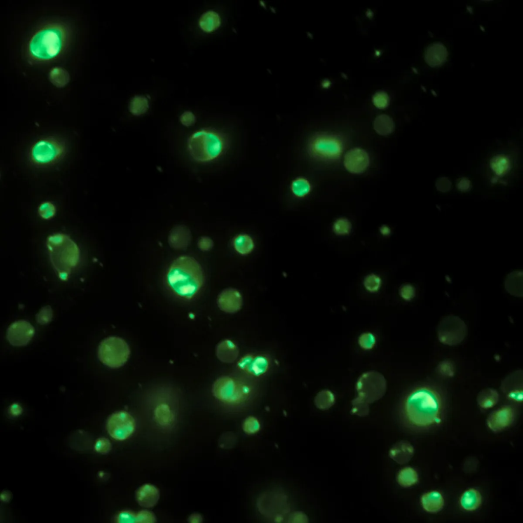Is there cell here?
<instances>
[{
	"label": "cell",
	"mask_w": 523,
	"mask_h": 523,
	"mask_svg": "<svg viewBox=\"0 0 523 523\" xmlns=\"http://www.w3.org/2000/svg\"><path fill=\"white\" fill-rule=\"evenodd\" d=\"M476 399L481 408L487 410L492 408L498 402L499 394L495 389L486 388L478 393Z\"/></svg>",
	"instance_id": "cell-25"
},
{
	"label": "cell",
	"mask_w": 523,
	"mask_h": 523,
	"mask_svg": "<svg viewBox=\"0 0 523 523\" xmlns=\"http://www.w3.org/2000/svg\"><path fill=\"white\" fill-rule=\"evenodd\" d=\"M37 212L42 219L47 220H50L56 215V207L51 201H44L38 206Z\"/></svg>",
	"instance_id": "cell-36"
},
{
	"label": "cell",
	"mask_w": 523,
	"mask_h": 523,
	"mask_svg": "<svg viewBox=\"0 0 523 523\" xmlns=\"http://www.w3.org/2000/svg\"><path fill=\"white\" fill-rule=\"evenodd\" d=\"M445 398L438 387L423 384L414 388L404 398L400 415L404 425L424 431L440 425L445 412Z\"/></svg>",
	"instance_id": "cell-1"
},
{
	"label": "cell",
	"mask_w": 523,
	"mask_h": 523,
	"mask_svg": "<svg viewBox=\"0 0 523 523\" xmlns=\"http://www.w3.org/2000/svg\"><path fill=\"white\" fill-rule=\"evenodd\" d=\"M468 334L466 323L459 316L448 315L443 317L437 327L438 341L442 344L453 346L461 343Z\"/></svg>",
	"instance_id": "cell-10"
},
{
	"label": "cell",
	"mask_w": 523,
	"mask_h": 523,
	"mask_svg": "<svg viewBox=\"0 0 523 523\" xmlns=\"http://www.w3.org/2000/svg\"><path fill=\"white\" fill-rule=\"evenodd\" d=\"M399 294L403 299L409 301L414 297L415 295V289L414 287L410 284H404L400 288Z\"/></svg>",
	"instance_id": "cell-47"
},
{
	"label": "cell",
	"mask_w": 523,
	"mask_h": 523,
	"mask_svg": "<svg viewBox=\"0 0 523 523\" xmlns=\"http://www.w3.org/2000/svg\"><path fill=\"white\" fill-rule=\"evenodd\" d=\"M471 186L470 181L467 178H463L459 180L457 184L458 188L461 191L466 192L468 191Z\"/></svg>",
	"instance_id": "cell-52"
},
{
	"label": "cell",
	"mask_w": 523,
	"mask_h": 523,
	"mask_svg": "<svg viewBox=\"0 0 523 523\" xmlns=\"http://www.w3.org/2000/svg\"><path fill=\"white\" fill-rule=\"evenodd\" d=\"M168 288L176 297L191 300L201 291L204 282L202 268L194 258L181 256L175 259L166 272Z\"/></svg>",
	"instance_id": "cell-3"
},
{
	"label": "cell",
	"mask_w": 523,
	"mask_h": 523,
	"mask_svg": "<svg viewBox=\"0 0 523 523\" xmlns=\"http://www.w3.org/2000/svg\"><path fill=\"white\" fill-rule=\"evenodd\" d=\"M370 164V157L363 149L355 148L349 150L344 158V165L346 170L352 174H360L365 172Z\"/></svg>",
	"instance_id": "cell-16"
},
{
	"label": "cell",
	"mask_w": 523,
	"mask_h": 523,
	"mask_svg": "<svg viewBox=\"0 0 523 523\" xmlns=\"http://www.w3.org/2000/svg\"><path fill=\"white\" fill-rule=\"evenodd\" d=\"M500 389L505 398L514 405L523 401V370L517 369L509 373L501 382Z\"/></svg>",
	"instance_id": "cell-13"
},
{
	"label": "cell",
	"mask_w": 523,
	"mask_h": 523,
	"mask_svg": "<svg viewBox=\"0 0 523 523\" xmlns=\"http://www.w3.org/2000/svg\"><path fill=\"white\" fill-rule=\"evenodd\" d=\"M381 233L384 235H388L391 233L390 228L386 225H383L379 228Z\"/></svg>",
	"instance_id": "cell-55"
},
{
	"label": "cell",
	"mask_w": 523,
	"mask_h": 523,
	"mask_svg": "<svg viewBox=\"0 0 523 523\" xmlns=\"http://www.w3.org/2000/svg\"><path fill=\"white\" fill-rule=\"evenodd\" d=\"M376 338L371 332H363L358 338V344L363 349L369 350L373 348L376 343Z\"/></svg>",
	"instance_id": "cell-44"
},
{
	"label": "cell",
	"mask_w": 523,
	"mask_h": 523,
	"mask_svg": "<svg viewBox=\"0 0 523 523\" xmlns=\"http://www.w3.org/2000/svg\"><path fill=\"white\" fill-rule=\"evenodd\" d=\"M217 303L221 311L228 314H234L242 308V297L238 290L228 288L219 293Z\"/></svg>",
	"instance_id": "cell-17"
},
{
	"label": "cell",
	"mask_w": 523,
	"mask_h": 523,
	"mask_svg": "<svg viewBox=\"0 0 523 523\" xmlns=\"http://www.w3.org/2000/svg\"><path fill=\"white\" fill-rule=\"evenodd\" d=\"M254 390L249 382L231 375L218 377L212 387L214 397L229 406H238L247 401L253 396Z\"/></svg>",
	"instance_id": "cell-7"
},
{
	"label": "cell",
	"mask_w": 523,
	"mask_h": 523,
	"mask_svg": "<svg viewBox=\"0 0 523 523\" xmlns=\"http://www.w3.org/2000/svg\"><path fill=\"white\" fill-rule=\"evenodd\" d=\"M419 479L417 472L413 468L405 467L398 472L396 480L399 485L407 488L416 484Z\"/></svg>",
	"instance_id": "cell-31"
},
{
	"label": "cell",
	"mask_w": 523,
	"mask_h": 523,
	"mask_svg": "<svg viewBox=\"0 0 523 523\" xmlns=\"http://www.w3.org/2000/svg\"><path fill=\"white\" fill-rule=\"evenodd\" d=\"M135 426V421L133 416L123 410L110 414L106 423V429L109 435L118 441H124L128 438L133 433Z\"/></svg>",
	"instance_id": "cell-11"
},
{
	"label": "cell",
	"mask_w": 523,
	"mask_h": 523,
	"mask_svg": "<svg viewBox=\"0 0 523 523\" xmlns=\"http://www.w3.org/2000/svg\"><path fill=\"white\" fill-rule=\"evenodd\" d=\"M351 227V223L348 219L339 218L334 221L333 230L337 235H346L350 233Z\"/></svg>",
	"instance_id": "cell-39"
},
{
	"label": "cell",
	"mask_w": 523,
	"mask_h": 523,
	"mask_svg": "<svg viewBox=\"0 0 523 523\" xmlns=\"http://www.w3.org/2000/svg\"><path fill=\"white\" fill-rule=\"evenodd\" d=\"M345 141L336 134L317 133L309 139L307 150L314 159L324 162L338 160L344 151Z\"/></svg>",
	"instance_id": "cell-8"
},
{
	"label": "cell",
	"mask_w": 523,
	"mask_h": 523,
	"mask_svg": "<svg viewBox=\"0 0 523 523\" xmlns=\"http://www.w3.org/2000/svg\"><path fill=\"white\" fill-rule=\"evenodd\" d=\"M149 108L147 99L143 96H135L130 101L129 109L134 115H141L145 113Z\"/></svg>",
	"instance_id": "cell-34"
},
{
	"label": "cell",
	"mask_w": 523,
	"mask_h": 523,
	"mask_svg": "<svg viewBox=\"0 0 523 523\" xmlns=\"http://www.w3.org/2000/svg\"><path fill=\"white\" fill-rule=\"evenodd\" d=\"M160 497L159 489L154 485L147 483L140 486L135 493L137 503L141 506L150 508L156 505Z\"/></svg>",
	"instance_id": "cell-18"
},
{
	"label": "cell",
	"mask_w": 523,
	"mask_h": 523,
	"mask_svg": "<svg viewBox=\"0 0 523 523\" xmlns=\"http://www.w3.org/2000/svg\"><path fill=\"white\" fill-rule=\"evenodd\" d=\"M516 416V409L514 405H503L493 411L488 416L487 425L493 432H501L514 422Z\"/></svg>",
	"instance_id": "cell-14"
},
{
	"label": "cell",
	"mask_w": 523,
	"mask_h": 523,
	"mask_svg": "<svg viewBox=\"0 0 523 523\" xmlns=\"http://www.w3.org/2000/svg\"><path fill=\"white\" fill-rule=\"evenodd\" d=\"M219 14L213 10L203 13L199 18V25L204 32L210 33L216 30L221 25Z\"/></svg>",
	"instance_id": "cell-26"
},
{
	"label": "cell",
	"mask_w": 523,
	"mask_h": 523,
	"mask_svg": "<svg viewBox=\"0 0 523 523\" xmlns=\"http://www.w3.org/2000/svg\"><path fill=\"white\" fill-rule=\"evenodd\" d=\"M53 311L50 305L42 306L36 314V321L40 324L44 325L50 323L52 320Z\"/></svg>",
	"instance_id": "cell-41"
},
{
	"label": "cell",
	"mask_w": 523,
	"mask_h": 523,
	"mask_svg": "<svg viewBox=\"0 0 523 523\" xmlns=\"http://www.w3.org/2000/svg\"><path fill=\"white\" fill-rule=\"evenodd\" d=\"M49 80L55 86L64 87L70 81V76L66 70L61 67H54L49 73Z\"/></svg>",
	"instance_id": "cell-33"
},
{
	"label": "cell",
	"mask_w": 523,
	"mask_h": 523,
	"mask_svg": "<svg viewBox=\"0 0 523 523\" xmlns=\"http://www.w3.org/2000/svg\"><path fill=\"white\" fill-rule=\"evenodd\" d=\"M522 272L514 271L509 273L505 280V288L512 295L522 296Z\"/></svg>",
	"instance_id": "cell-28"
},
{
	"label": "cell",
	"mask_w": 523,
	"mask_h": 523,
	"mask_svg": "<svg viewBox=\"0 0 523 523\" xmlns=\"http://www.w3.org/2000/svg\"><path fill=\"white\" fill-rule=\"evenodd\" d=\"M290 519L293 522H306L308 521L307 517L302 512H295L291 516Z\"/></svg>",
	"instance_id": "cell-50"
},
{
	"label": "cell",
	"mask_w": 523,
	"mask_h": 523,
	"mask_svg": "<svg viewBox=\"0 0 523 523\" xmlns=\"http://www.w3.org/2000/svg\"><path fill=\"white\" fill-rule=\"evenodd\" d=\"M67 152L64 139L50 135L35 141L29 148L28 158L30 164L37 169L53 167L62 161Z\"/></svg>",
	"instance_id": "cell-6"
},
{
	"label": "cell",
	"mask_w": 523,
	"mask_h": 523,
	"mask_svg": "<svg viewBox=\"0 0 523 523\" xmlns=\"http://www.w3.org/2000/svg\"><path fill=\"white\" fill-rule=\"evenodd\" d=\"M188 520L191 523H200L202 522L203 518L200 514L195 513L188 517Z\"/></svg>",
	"instance_id": "cell-53"
},
{
	"label": "cell",
	"mask_w": 523,
	"mask_h": 523,
	"mask_svg": "<svg viewBox=\"0 0 523 523\" xmlns=\"http://www.w3.org/2000/svg\"><path fill=\"white\" fill-rule=\"evenodd\" d=\"M490 168L497 176L502 177L506 175L511 168V162L507 156L500 154L491 158L490 162Z\"/></svg>",
	"instance_id": "cell-29"
},
{
	"label": "cell",
	"mask_w": 523,
	"mask_h": 523,
	"mask_svg": "<svg viewBox=\"0 0 523 523\" xmlns=\"http://www.w3.org/2000/svg\"><path fill=\"white\" fill-rule=\"evenodd\" d=\"M413 446L406 441H400L390 449V457L397 463L402 464L408 462L414 455Z\"/></svg>",
	"instance_id": "cell-24"
},
{
	"label": "cell",
	"mask_w": 523,
	"mask_h": 523,
	"mask_svg": "<svg viewBox=\"0 0 523 523\" xmlns=\"http://www.w3.org/2000/svg\"><path fill=\"white\" fill-rule=\"evenodd\" d=\"M420 502L423 509L430 513L440 512L443 508L445 503L442 493L436 490L430 491L423 494L421 496Z\"/></svg>",
	"instance_id": "cell-20"
},
{
	"label": "cell",
	"mask_w": 523,
	"mask_h": 523,
	"mask_svg": "<svg viewBox=\"0 0 523 523\" xmlns=\"http://www.w3.org/2000/svg\"><path fill=\"white\" fill-rule=\"evenodd\" d=\"M180 121L184 126H190L195 123L196 117L192 112L186 111L180 115Z\"/></svg>",
	"instance_id": "cell-48"
},
{
	"label": "cell",
	"mask_w": 523,
	"mask_h": 523,
	"mask_svg": "<svg viewBox=\"0 0 523 523\" xmlns=\"http://www.w3.org/2000/svg\"><path fill=\"white\" fill-rule=\"evenodd\" d=\"M290 189L295 197L303 198L309 194L312 186L307 179L303 177H298L291 181Z\"/></svg>",
	"instance_id": "cell-30"
},
{
	"label": "cell",
	"mask_w": 523,
	"mask_h": 523,
	"mask_svg": "<svg viewBox=\"0 0 523 523\" xmlns=\"http://www.w3.org/2000/svg\"><path fill=\"white\" fill-rule=\"evenodd\" d=\"M191 239L189 229L184 225H177L171 230L168 241L170 245L173 248L181 249L189 245Z\"/></svg>",
	"instance_id": "cell-22"
},
{
	"label": "cell",
	"mask_w": 523,
	"mask_h": 523,
	"mask_svg": "<svg viewBox=\"0 0 523 523\" xmlns=\"http://www.w3.org/2000/svg\"><path fill=\"white\" fill-rule=\"evenodd\" d=\"M113 520L117 523L136 522V513L128 510H122L115 516Z\"/></svg>",
	"instance_id": "cell-43"
},
{
	"label": "cell",
	"mask_w": 523,
	"mask_h": 523,
	"mask_svg": "<svg viewBox=\"0 0 523 523\" xmlns=\"http://www.w3.org/2000/svg\"><path fill=\"white\" fill-rule=\"evenodd\" d=\"M482 496L476 489L470 488L466 490L461 495L459 503L461 507L467 511L477 509L482 504Z\"/></svg>",
	"instance_id": "cell-23"
},
{
	"label": "cell",
	"mask_w": 523,
	"mask_h": 523,
	"mask_svg": "<svg viewBox=\"0 0 523 523\" xmlns=\"http://www.w3.org/2000/svg\"><path fill=\"white\" fill-rule=\"evenodd\" d=\"M130 354V349L122 338L110 336L104 339L99 345L98 356L104 365L117 368L123 366Z\"/></svg>",
	"instance_id": "cell-9"
},
{
	"label": "cell",
	"mask_w": 523,
	"mask_h": 523,
	"mask_svg": "<svg viewBox=\"0 0 523 523\" xmlns=\"http://www.w3.org/2000/svg\"><path fill=\"white\" fill-rule=\"evenodd\" d=\"M11 498V494L9 491L7 490L3 491L0 495V499L1 501L4 503H8Z\"/></svg>",
	"instance_id": "cell-54"
},
{
	"label": "cell",
	"mask_w": 523,
	"mask_h": 523,
	"mask_svg": "<svg viewBox=\"0 0 523 523\" xmlns=\"http://www.w3.org/2000/svg\"><path fill=\"white\" fill-rule=\"evenodd\" d=\"M156 522L154 514L147 510H142L136 513V522L154 523Z\"/></svg>",
	"instance_id": "cell-45"
},
{
	"label": "cell",
	"mask_w": 523,
	"mask_h": 523,
	"mask_svg": "<svg viewBox=\"0 0 523 523\" xmlns=\"http://www.w3.org/2000/svg\"><path fill=\"white\" fill-rule=\"evenodd\" d=\"M198 246L203 251H209L213 247V242L208 236H202L198 240Z\"/></svg>",
	"instance_id": "cell-49"
},
{
	"label": "cell",
	"mask_w": 523,
	"mask_h": 523,
	"mask_svg": "<svg viewBox=\"0 0 523 523\" xmlns=\"http://www.w3.org/2000/svg\"><path fill=\"white\" fill-rule=\"evenodd\" d=\"M71 33L69 26L62 22H50L41 26L27 42V61L30 64H38L60 57L69 46Z\"/></svg>",
	"instance_id": "cell-2"
},
{
	"label": "cell",
	"mask_w": 523,
	"mask_h": 523,
	"mask_svg": "<svg viewBox=\"0 0 523 523\" xmlns=\"http://www.w3.org/2000/svg\"><path fill=\"white\" fill-rule=\"evenodd\" d=\"M216 355L221 362L230 364L234 362L239 355V349L235 342L229 339L220 341L215 349Z\"/></svg>",
	"instance_id": "cell-19"
},
{
	"label": "cell",
	"mask_w": 523,
	"mask_h": 523,
	"mask_svg": "<svg viewBox=\"0 0 523 523\" xmlns=\"http://www.w3.org/2000/svg\"><path fill=\"white\" fill-rule=\"evenodd\" d=\"M373 127L378 134L381 135H387L393 132L395 125L391 117L386 114H383L375 118Z\"/></svg>",
	"instance_id": "cell-32"
},
{
	"label": "cell",
	"mask_w": 523,
	"mask_h": 523,
	"mask_svg": "<svg viewBox=\"0 0 523 523\" xmlns=\"http://www.w3.org/2000/svg\"><path fill=\"white\" fill-rule=\"evenodd\" d=\"M233 244L235 251L242 255L249 254L255 248L253 238L246 233H240L235 236Z\"/></svg>",
	"instance_id": "cell-27"
},
{
	"label": "cell",
	"mask_w": 523,
	"mask_h": 523,
	"mask_svg": "<svg viewBox=\"0 0 523 523\" xmlns=\"http://www.w3.org/2000/svg\"><path fill=\"white\" fill-rule=\"evenodd\" d=\"M94 448L97 453L105 455L111 450L112 444L108 438L104 437H99L95 441Z\"/></svg>",
	"instance_id": "cell-42"
},
{
	"label": "cell",
	"mask_w": 523,
	"mask_h": 523,
	"mask_svg": "<svg viewBox=\"0 0 523 523\" xmlns=\"http://www.w3.org/2000/svg\"><path fill=\"white\" fill-rule=\"evenodd\" d=\"M448 52L446 47L441 43H434L429 45L424 54L426 62L431 67L442 64L446 60Z\"/></svg>",
	"instance_id": "cell-21"
},
{
	"label": "cell",
	"mask_w": 523,
	"mask_h": 523,
	"mask_svg": "<svg viewBox=\"0 0 523 523\" xmlns=\"http://www.w3.org/2000/svg\"><path fill=\"white\" fill-rule=\"evenodd\" d=\"M9 412L11 416L17 417L21 414L22 409L18 403H14L10 406Z\"/></svg>",
	"instance_id": "cell-51"
},
{
	"label": "cell",
	"mask_w": 523,
	"mask_h": 523,
	"mask_svg": "<svg viewBox=\"0 0 523 523\" xmlns=\"http://www.w3.org/2000/svg\"><path fill=\"white\" fill-rule=\"evenodd\" d=\"M334 402V396L328 390H322L319 392L314 398V404L320 409L325 410L330 408Z\"/></svg>",
	"instance_id": "cell-35"
},
{
	"label": "cell",
	"mask_w": 523,
	"mask_h": 523,
	"mask_svg": "<svg viewBox=\"0 0 523 523\" xmlns=\"http://www.w3.org/2000/svg\"><path fill=\"white\" fill-rule=\"evenodd\" d=\"M46 246L55 274L60 280L67 281L80 262L81 250L78 244L67 234L58 232L47 236Z\"/></svg>",
	"instance_id": "cell-4"
},
{
	"label": "cell",
	"mask_w": 523,
	"mask_h": 523,
	"mask_svg": "<svg viewBox=\"0 0 523 523\" xmlns=\"http://www.w3.org/2000/svg\"><path fill=\"white\" fill-rule=\"evenodd\" d=\"M242 428L243 432L246 434L253 435L259 431L260 423L256 417L249 416L243 421Z\"/></svg>",
	"instance_id": "cell-38"
},
{
	"label": "cell",
	"mask_w": 523,
	"mask_h": 523,
	"mask_svg": "<svg viewBox=\"0 0 523 523\" xmlns=\"http://www.w3.org/2000/svg\"><path fill=\"white\" fill-rule=\"evenodd\" d=\"M187 144L192 158L197 162L206 163L222 157L229 147L230 140L224 132L209 127L192 134Z\"/></svg>",
	"instance_id": "cell-5"
},
{
	"label": "cell",
	"mask_w": 523,
	"mask_h": 523,
	"mask_svg": "<svg viewBox=\"0 0 523 523\" xmlns=\"http://www.w3.org/2000/svg\"><path fill=\"white\" fill-rule=\"evenodd\" d=\"M270 366V357L264 353H247L237 363V367L240 372L254 378L265 375Z\"/></svg>",
	"instance_id": "cell-12"
},
{
	"label": "cell",
	"mask_w": 523,
	"mask_h": 523,
	"mask_svg": "<svg viewBox=\"0 0 523 523\" xmlns=\"http://www.w3.org/2000/svg\"><path fill=\"white\" fill-rule=\"evenodd\" d=\"M363 283L365 288L368 291L373 293L377 291L380 288L381 284V279L376 274L370 273L365 276Z\"/></svg>",
	"instance_id": "cell-40"
},
{
	"label": "cell",
	"mask_w": 523,
	"mask_h": 523,
	"mask_svg": "<svg viewBox=\"0 0 523 523\" xmlns=\"http://www.w3.org/2000/svg\"><path fill=\"white\" fill-rule=\"evenodd\" d=\"M35 332L34 327L25 320H17L8 328L6 337L9 343L14 346L26 345Z\"/></svg>",
	"instance_id": "cell-15"
},
{
	"label": "cell",
	"mask_w": 523,
	"mask_h": 523,
	"mask_svg": "<svg viewBox=\"0 0 523 523\" xmlns=\"http://www.w3.org/2000/svg\"><path fill=\"white\" fill-rule=\"evenodd\" d=\"M437 373L440 375L447 377H452L455 373V366L453 363L448 360L441 361L436 367Z\"/></svg>",
	"instance_id": "cell-37"
},
{
	"label": "cell",
	"mask_w": 523,
	"mask_h": 523,
	"mask_svg": "<svg viewBox=\"0 0 523 523\" xmlns=\"http://www.w3.org/2000/svg\"><path fill=\"white\" fill-rule=\"evenodd\" d=\"M372 101L374 105L379 109L385 108L389 103V97L383 91L376 93L373 97Z\"/></svg>",
	"instance_id": "cell-46"
}]
</instances>
